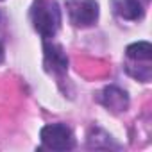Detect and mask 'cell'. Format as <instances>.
I'll list each match as a JSON object with an SVG mask.
<instances>
[{
  "mask_svg": "<svg viewBox=\"0 0 152 152\" xmlns=\"http://www.w3.org/2000/svg\"><path fill=\"white\" fill-rule=\"evenodd\" d=\"M32 25L43 38H52L61 25V11L56 0H38L31 11Z\"/></svg>",
  "mask_w": 152,
  "mask_h": 152,
  "instance_id": "obj_1",
  "label": "cell"
},
{
  "mask_svg": "<svg viewBox=\"0 0 152 152\" xmlns=\"http://www.w3.org/2000/svg\"><path fill=\"white\" fill-rule=\"evenodd\" d=\"M66 9L75 27H90L99 18V4L95 0H66Z\"/></svg>",
  "mask_w": 152,
  "mask_h": 152,
  "instance_id": "obj_2",
  "label": "cell"
},
{
  "mask_svg": "<svg viewBox=\"0 0 152 152\" xmlns=\"http://www.w3.org/2000/svg\"><path fill=\"white\" fill-rule=\"evenodd\" d=\"M39 136H41L43 145L47 148H52V150H68V148H73V145H75L72 131L63 124L45 125L41 129Z\"/></svg>",
  "mask_w": 152,
  "mask_h": 152,
  "instance_id": "obj_3",
  "label": "cell"
},
{
  "mask_svg": "<svg viewBox=\"0 0 152 152\" xmlns=\"http://www.w3.org/2000/svg\"><path fill=\"white\" fill-rule=\"evenodd\" d=\"M43 50H45V68L52 73L63 75L68 70V57L63 52V48L59 45H54V43L52 45L45 43Z\"/></svg>",
  "mask_w": 152,
  "mask_h": 152,
  "instance_id": "obj_4",
  "label": "cell"
},
{
  "mask_svg": "<svg viewBox=\"0 0 152 152\" xmlns=\"http://www.w3.org/2000/svg\"><path fill=\"white\" fill-rule=\"evenodd\" d=\"M100 102L107 109H111L115 113H122L129 106V97H127V93L122 88H118V86H107L100 93Z\"/></svg>",
  "mask_w": 152,
  "mask_h": 152,
  "instance_id": "obj_5",
  "label": "cell"
},
{
  "mask_svg": "<svg viewBox=\"0 0 152 152\" xmlns=\"http://www.w3.org/2000/svg\"><path fill=\"white\" fill-rule=\"evenodd\" d=\"M113 9L125 20H140L143 16V6L140 0H113Z\"/></svg>",
  "mask_w": 152,
  "mask_h": 152,
  "instance_id": "obj_6",
  "label": "cell"
},
{
  "mask_svg": "<svg viewBox=\"0 0 152 152\" xmlns=\"http://www.w3.org/2000/svg\"><path fill=\"white\" fill-rule=\"evenodd\" d=\"M127 57L132 59V61H145V63H150L152 59V45L147 43V41H138V43H132L127 47Z\"/></svg>",
  "mask_w": 152,
  "mask_h": 152,
  "instance_id": "obj_7",
  "label": "cell"
},
{
  "mask_svg": "<svg viewBox=\"0 0 152 152\" xmlns=\"http://www.w3.org/2000/svg\"><path fill=\"white\" fill-rule=\"evenodd\" d=\"M4 61V47H2V43H0V63Z\"/></svg>",
  "mask_w": 152,
  "mask_h": 152,
  "instance_id": "obj_8",
  "label": "cell"
}]
</instances>
